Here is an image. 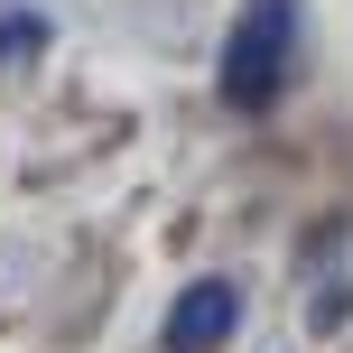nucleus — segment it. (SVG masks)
<instances>
[{
	"label": "nucleus",
	"mask_w": 353,
	"mask_h": 353,
	"mask_svg": "<svg viewBox=\"0 0 353 353\" xmlns=\"http://www.w3.org/2000/svg\"><path fill=\"white\" fill-rule=\"evenodd\" d=\"M288 65H298V0H251L242 28L223 37V103L270 112L288 93Z\"/></svg>",
	"instance_id": "obj_1"
},
{
	"label": "nucleus",
	"mask_w": 353,
	"mask_h": 353,
	"mask_svg": "<svg viewBox=\"0 0 353 353\" xmlns=\"http://www.w3.org/2000/svg\"><path fill=\"white\" fill-rule=\"evenodd\" d=\"M37 47H47V19H28V10H10V19H0V65H28Z\"/></svg>",
	"instance_id": "obj_3"
},
{
	"label": "nucleus",
	"mask_w": 353,
	"mask_h": 353,
	"mask_svg": "<svg viewBox=\"0 0 353 353\" xmlns=\"http://www.w3.org/2000/svg\"><path fill=\"white\" fill-rule=\"evenodd\" d=\"M232 325H242V298H232V279H195L186 298L168 307V353H223Z\"/></svg>",
	"instance_id": "obj_2"
}]
</instances>
